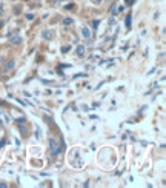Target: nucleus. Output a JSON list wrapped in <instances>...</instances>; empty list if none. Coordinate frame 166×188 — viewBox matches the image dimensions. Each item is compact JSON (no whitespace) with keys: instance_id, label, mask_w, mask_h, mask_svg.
<instances>
[{"instance_id":"1","label":"nucleus","mask_w":166,"mask_h":188,"mask_svg":"<svg viewBox=\"0 0 166 188\" xmlns=\"http://www.w3.org/2000/svg\"><path fill=\"white\" fill-rule=\"evenodd\" d=\"M55 147H57V142H55V139L51 137V139H49V150H51V153L55 150Z\"/></svg>"},{"instance_id":"2","label":"nucleus","mask_w":166,"mask_h":188,"mask_svg":"<svg viewBox=\"0 0 166 188\" xmlns=\"http://www.w3.org/2000/svg\"><path fill=\"white\" fill-rule=\"evenodd\" d=\"M20 43H22L20 37H17V35H15V37H11V45H20Z\"/></svg>"},{"instance_id":"3","label":"nucleus","mask_w":166,"mask_h":188,"mask_svg":"<svg viewBox=\"0 0 166 188\" xmlns=\"http://www.w3.org/2000/svg\"><path fill=\"white\" fill-rule=\"evenodd\" d=\"M76 53H77V56H83V54H85V46H83V45H79L77 49H76Z\"/></svg>"},{"instance_id":"4","label":"nucleus","mask_w":166,"mask_h":188,"mask_svg":"<svg viewBox=\"0 0 166 188\" xmlns=\"http://www.w3.org/2000/svg\"><path fill=\"white\" fill-rule=\"evenodd\" d=\"M14 60H9V62H6V65H5V71H9V69H12L14 68Z\"/></svg>"},{"instance_id":"5","label":"nucleus","mask_w":166,"mask_h":188,"mask_svg":"<svg viewBox=\"0 0 166 188\" xmlns=\"http://www.w3.org/2000/svg\"><path fill=\"white\" fill-rule=\"evenodd\" d=\"M82 35H83V37H86V39H88V37H89V35H91L89 30H88V28H85V26H83V28H82Z\"/></svg>"},{"instance_id":"6","label":"nucleus","mask_w":166,"mask_h":188,"mask_svg":"<svg viewBox=\"0 0 166 188\" xmlns=\"http://www.w3.org/2000/svg\"><path fill=\"white\" fill-rule=\"evenodd\" d=\"M72 19H71V17H66V19H65V20H63V25H66V26H69V25H72Z\"/></svg>"},{"instance_id":"7","label":"nucleus","mask_w":166,"mask_h":188,"mask_svg":"<svg viewBox=\"0 0 166 188\" xmlns=\"http://www.w3.org/2000/svg\"><path fill=\"white\" fill-rule=\"evenodd\" d=\"M126 28H128V30L131 28V14L126 15Z\"/></svg>"},{"instance_id":"8","label":"nucleus","mask_w":166,"mask_h":188,"mask_svg":"<svg viewBox=\"0 0 166 188\" xmlns=\"http://www.w3.org/2000/svg\"><path fill=\"white\" fill-rule=\"evenodd\" d=\"M111 11H112L114 15L117 14V3H112V6H111Z\"/></svg>"},{"instance_id":"9","label":"nucleus","mask_w":166,"mask_h":188,"mask_svg":"<svg viewBox=\"0 0 166 188\" xmlns=\"http://www.w3.org/2000/svg\"><path fill=\"white\" fill-rule=\"evenodd\" d=\"M99 25H100V20H92L91 26H92V28H99Z\"/></svg>"},{"instance_id":"10","label":"nucleus","mask_w":166,"mask_h":188,"mask_svg":"<svg viewBox=\"0 0 166 188\" xmlns=\"http://www.w3.org/2000/svg\"><path fill=\"white\" fill-rule=\"evenodd\" d=\"M43 39H51V32L49 31H43Z\"/></svg>"},{"instance_id":"11","label":"nucleus","mask_w":166,"mask_h":188,"mask_svg":"<svg viewBox=\"0 0 166 188\" xmlns=\"http://www.w3.org/2000/svg\"><path fill=\"white\" fill-rule=\"evenodd\" d=\"M134 2H135V0H125V3L128 6H132V5H134Z\"/></svg>"},{"instance_id":"12","label":"nucleus","mask_w":166,"mask_h":188,"mask_svg":"<svg viewBox=\"0 0 166 188\" xmlns=\"http://www.w3.org/2000/svg\"><path fill=\"white\" fill-rule=\"evenodd\" d=\"M23 122H26V119H25V117H19L17 119V124H23Z\"/></svg>"},{"instance_id":"13","label":"nucleus","mask_w":166,"mask_h":188,"mask_svg":"<svg viewBox=\"0 0 166 188\" xmlns=\"http://www.w3.org/2000/svg\"><path fill=\"white\" fill-rule=\"evenodd\" d=\"M5 143H6V139H2V140H0V148L5 147Z\"/></svg>"},{"instance_id":"14","label":"nucleus","mask_w":166,"mask_h":188,"mask_svg":"<svg viewBox=\"0 0 166 188\" xmlns=\"http://www.w3.org/2000/svg\"><path fill=\"white\" fill-rule=\"evenodd\" d=\"M71 49V46H65L63 48V49H62V51H63V53H68V51H69Z\"/></svg>"},{"instance_id":"15","label":"nucleus","mask_w":166,"mask_h":188,"mask_svg":"<svg viewBox=\"0 0 166 188\" xmlns=\"http://www.w3.org/2000/svg\"><path fill=\"white\" fill-rule=\"evenodd\" d=\"M26 19H28V20H32V19H34V15H32V14H26Z\"/></svg>"},{"instance_id":"16","label":"nucleus","mask_w":166,"mask_h":188,"mask_svg":"<svg viewBox=\"0 0 166 188\" xmlns=\"http://www.w3.org/2000/svg\"><path fill=\"white\" fill-rule=\"evenodd\" d=\"M0 188H6V183H0Z\"/></svg>"},{"instance_id":"17","label":"nucleus","mask_w":166,"mask_h":188,"mask_svg":"<svg viewBox=\"0 0 166 188\" xmlns=\"http://www.w3.org/2000/svg\"><path fill=\"white\" fill-rule=\"evenodd\" d=\"M2 26H3V23H2V22H0V28H2Z\"/></svg>"},{"instance_id":"18","label":"nucleus","mask_w":166,"mask_h":188,"mask_svg":"<svg viewBox=\"0 0 166 188\" xmlns=\"http://www.w3.org/2000/svg\"><path fill=\"white\" fill-rule=\"evenodd\" d=\"M95 2H97V3H100V2H102V0H95Z\"/></svg>"},{"instance_id":"19","label":"nucleus","mask_w":166,"mask_h":188,"mask_svg":"<svg viewBox=\"0 0 166 188\" xmlns=\"http://www.w3.org/2000/svg\"><path fill=\"white\" fill-rule=\"evenodd\" d=\"M0 126H2V120H0Z\"/></svg>"},{"instance_id":"20","label":"nucleus","mask_w":166,"mask_h":188,"mask_svg":"<svg viewBox=\"0 0 166 188\" xmlns=\"http://www.w3.org/2000/svg\"><path fill=\"white\" fill-rule=\"evenodd\" d=\"M57 2H58V0H57Z\"/></svg>"}]
</instances>
